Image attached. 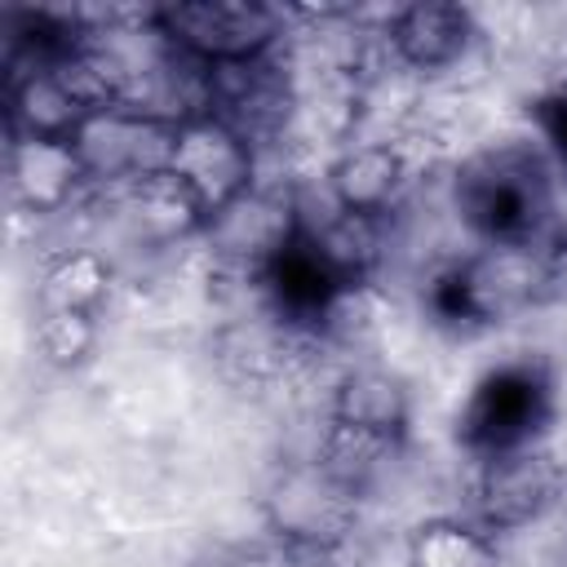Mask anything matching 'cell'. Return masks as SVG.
<instances>
[{
	"label": "cell",
	"instance_id": "6da1fadb",
	"mask_svg": "<svg viewBox=\"0 0 567 567\" xmlns=\"http://www.w3.org/2000/svg\"><path fill=\"white\" fill-rule=\"evenodd\" d=\"M452 204L483 244H536L554 230V177L518 142L474 151L452 177Z\"/></svg>",
	"mask_w": 567,
	"mask_h": 567
},
{
	"label": "cell",
	"instance_id": "7a4b0ae2",
	"mask_svg": "<svg viewBox=\"0 0 567 567\" xmlns=\"http://www.w3.org/2000/svg\"><path fill=\"white\" fill-rule=\"evenodd\" d=\"M545 301L554 297H549V279L540 261V239L536 244H483L478 252L434 270L425 288V306L434 323L452 332H483Z\"/></svg>",
	"mask_w": 567,
	"mask_h": 567
},
{
	"label": "cell",
	"instance_id": "3957f363",
	"mask_svg": "<svg viewBox=\"0 0 567 567\" xmlns=\"http://www.w3.org/2000/svg\"><path fill=\"white\" fill-rule=\"evenodd\" d=\"M554 416V377L540 359H505L487 368L456 412V439L470 456L540 443Z\"/></svg>",
	"mask_w": 567,
	"mask_h": 567
},
{
	"label": "cell",
	"instance_id": "277c9868",
	"mask_svg": "<svg viewBox=\"0 0 567 567\" xmlns=\"http://www.w3.org/2000/svg\"><path fill=\"white\" fill-rule=\"evenodd\" d=\"M359 492L328 461H292L284 465L261 496L266 527L284 540L288 554L306 549H346L359 527Z\"/></svg>",
	"mask_w": 567,
	"mask_h": 567
},
{
	"label": "cell",
	"instance_id": "5b68a950",
	"mask_svg": "<svg viewBox=\"0 0 567 567\" xmlns=\"http://www.w3.org/2000/svg\"><path fill=\"white\" fill-rule=\"evenodd\" d=\"M155 27L164 44L199 66H230L284 49V9L257 0H177L155 4Z\"/></svg>",
	"mask_w": 567,
	"mask_h": 567
},
{
	"label": "cell",
	"instance_id": "8992f818",
	"mask_svg": "<svg viewBox=\"0 0 567 567\" xmlns=\"http://www.w3.org/2000/svg\"><path fill=\"white\" fill-rule=\"evenodd\" d=\"M301 235V204L284 190L252 186L230 208L213 213L204 226V248L213 261V275L230 284H248L261 292V279L270 261Z\"/></svg>",
	"mask_w": 567,
	"mask_h": 567
},
{
	"label": "cell",
	"instance_id": "52a82bcc",
	"mask_svg": "<svg viewBox=\"0 0 567 567\" xmlns=\"http://www.w3.org/2000/svg\"><path fill=\"white\" fill-rule=\"evenodd\" d=\"M208 350H213L217 372L235 390L266 394V390H279L288 381H297L328 346L315 328H297V323L279 319L270 306H261L252 315H239V319L221 323Z\"/></svg>",
	"mask_w": 567,
	"mask_h": 567
},
{
	"label": "cell",
	"instance_id": "ba28073f",
	"mask_svg": "<svg viewBox=\"0 0 567 567\" xmlns=\"http://www.w3.org/2000/svg\"><path fill=\"white\" fill-rule=\"evenodd\" d=\"M563 487H567V474L558 456L540 443L474 456V478H470L474 523H483L487 532L532 527L563 501Z\"/></svg>",
	"mask_w": 567,
	"mask_h": 567
},
{
	"label": "cell",
	"instance_id": "9c48e42d",
	"mask_svg": "<svg viewBox=\"0 0 567 567\" xmlns=\"http://www.w3.org/2000/svg\"><path fill=\"white\" fill-rule=\"evenodd\" d=\"M173 133L177 124L151 115V111H137V106H106V111H93L71 146L89 173V186H115V190H128L155 173L168 168V155H173Z\"/></svg>",
	"mask_w": 567,
	"mask_h": 567
},
{
	"label": "cell",
	"instance_id": "30bf717a",
	"mask_svg": "<svg viewBox=\"0 0 567 567\" xmlns=\"http://www.w3.org/2000/svg\"><path fill=\"white\" fill-rule=\"evenodd\" d=\"M297 111V75L279 53L208 66V115L244 133L252 146L275 142Z\"/></svg>",
	"mask_w": 567,
	"mask_h": 567
},
{
	"label": "cell",
	"instance_id": "8fae6325",
	"mask_svg": "<svg viewBox=\"0 0 567 567\" xmlns=\"http://www.w3.org/2000/svg\"><path fill=\"white\" fill-rule=\"evenodd\" d=\"M381 40L394 66L416 75H439V80H456L461 66L483 49V31L474 13L447 0H416V4L390 9Z\"/></svg>",
	"mask_w": 567,
	"mask_h": 567
},
{
	"label": "cell",
	"instance_id": "7c38bea8",
	"mask_svg": "<svg viewBox=\"0 0 567 567\" xmlns=\"http://www.w3.org/2000/svg\"><path fill=\"white\" fill-rule=\"evenodd\" d=\"M168 173H177L213 217L257 186V146L217 115H199L177 124Z\"/></svg>",
	"mask_w": 567,
	"mask_h": 567
},
{
	"label": "cell",
	"instance_id": "4fadbf2b",
	"mask_svg": "<svg viewBox=\"0 0 567 567\" xmlns=\"http://www.w3.org/2000/svg\"><path fill=\"white\" fill-rule=\"evenodd\" d=\"M412 173L416 164L403 137H372V142L346 146L328 164V199L346 213L385 221L399 208L403 190L412 186Z\"/></svg>",
	"mask_w": 567,
	"mask_h": 567
},
{
	"label": "cell",
	"instance_id": "5bb4252c",
	"mask_svg": "<svg viewBox=\"0 0 567 567\" xmlns=\"http://www.w3.org/2000/svg\"><path fill=\"white\" fill-rule=\"evenodd\" d=\"M328 425L399 452V443L408 439V425H412V394L385 368H350L332 385Z\"/></svg>",
	"mask_w": 567,
	"mask_h": 567
},
{
	"label": "cell",
	"instance_id": "9a60e30c",
	"mask_svg": "<svg viewBox=\"0 0 567 567\" xmlns=\"http://www.w3.org/2000/svg\"><path fill=\"white\" fill-rule=\"evenodd\" d=\"M341 288H350V284L319 257V248L306 235H297L270 261V270L261 279V306H270L279 319H288L297 328L319 332V323H323V315H328V306L337 301Z\"/></svg>",
	"mask_w": 567,
	"mask_h": 567
},
{
	"label": "cell",
	"instance_id": "2e32d148",
	"mask_svg": "<svg viewBox=\"0 0 567 567\" xmlns=\"http://www.w3.org/2000/svg\"><path fill=\"white\" fill-rule=\"evenodd\" d=\"M89 186V173L62 137H9V190L27 213H62Z\"/></svg>",
	"mask_w": 567,
	"mask_h": 567
},
{
	"label": "cell",
	"instance_id": "e0dca14e",
	"mask_svg": "<svg viewBox=\"0 0 567 567\" xmlns=\"http://www.w3.org/2000/svg\"><path fill=\"white\" fill-rule=\"evenodd\" d=\"M9 137H62L71 142L89 111L71 97L53 66H9L4 84Z\"/></svg>",
	"mask_w": 567,
	"mask_h": 567
},
{
	"label": "cell",
	"instance_id": "ac0fdd59",
	"mask_svg": "<svg viewBox=\"0 0 567 567\" xmlns=\"http://www.w3.org/2000/svg\"><path fill=\"white\" fill-rule=\"evenodd\" d=\"M301 235L319 248V257L346 279V284H368L377 261H381V221L346 213L328 199L323 217H310L301 208Z\"/></svg>",
	"mask_w": 567,
	"mask_h": 567
},
{
	"label": "cell",
	"instance_id": "d6986e66",
	"mask_svg": "<svg viewBox=\"0 0 567 567\" xmlns=\"http://www.w3.org/2000/svg\"><path fill=\"white\" fill-rule=\"evenodd\" d=\"M124 199H128V208L137 213L142 230H146L151 239H164V244L204 235V226H208V213H204V204L195 199V190H190L177 173H168V168L155 173V177H146V182H137V186H128Z\"/></svg>",
	"mask_w": 567,
	"mask_h": 567
},
{
	"label": "cell",
	"instance_id": "ffe728a7",
	"mask_svg": "<svg viewBox=\"0 0 567 567\" xmlns=\"http://www.w3.org/2000/svg\"><path fill=\"white\" fill-rule=\"evenodd\" d=\"M111 297V266L93 248L53 252L40 270V310H80L102 315Z\"/></svg>",
	"mask_w": 567,
	"mask_h": 567
},
{
	"label": "cell",
	"instance_id": "44dd1931",
	"mask_svg": "<svg viewBox=\"0 0 567 567\" xmlns=\"http://www.w3.org/2000/svg\"><path fill=\"white\" fill-rule=\"evenodd\" d=\"M408 567H496V545L483 523L443 514L412 527Z\"/></svg>",
	"mask_w": 567,
	"mask_h": 567
},
{
	"label": "cell",
	"instance_id": "7402d4cb",
	"mask_svg": "<svg viewBox=\"0 0 567 567\" xmlns=\"http://www.w3.org/2000/svg\"><path fill=\"white\" fill-rule=\"evenodd\" d=\"M385 323V297L381 288L368 279V284H350L337 292V301L328 306L323 323H319V337L328 350H341V346H363L381 332Z\"/></svg>",
	"mask_w": 567,
	"mask_h": 567
},
{
	"label": "cell",
	"instance_id": "603a6c76",
	"mask_svg": "<svg viewBox=\"0 0 567 567\" xmlns=\"http://www.w3.org/2000/svg\"><path fill=\"white\" fill-rule=\"evenodd\" d=\"M35 341L40 354L58 368H75L93 354L97 346V315H80V310H40L35 323Z\"/></svg>",
	"mask_w": 567,
	"mask_h": 567
},
{
	"label": "cell",
	"instance_id": "cb8c5ba5",
	"mask_svg": "<svg viewBox=\"0 0 567 567\" xmlns=\"http://www.w3.org/2000/svg\"><path fill=\"white\" fill-rule=\"evenodd\" d=\"M532 120H536L540 137L549 142V151L567 164V93H540L532 102Z\"/></svg>",
	"mask_w": 567,
	"mask_h": 567
},
{
	"label": "cell",
	"instance_id": "d4e9b609",
	"mask_svg": "<svg viewBox=\"0 0 567 567\" xmlns=\"http://www.w3.org/2000/svg\"><path fill=\"white\" fill-rule=\"evenodd\" d=\"M545 93H567V31H558L545 49Z\"/></svg>",
	"mask_w": 567,
	"mask_h": 567
},
{
	"label": "cell",
	"instance_id": "484cf974",
	"mask_svg": "<svg viewBox=\"0 0 567 567\" xmlns=\"http://www.w3.org/2000/svg\"><path fill=\"white\" fill-rule=\"evenodd\" d=\"M292 567H350L346 549H306V554H288Z\"/></svg>",
	"mask_w": 567,
	"mask_h": 567
}]
</instances>
